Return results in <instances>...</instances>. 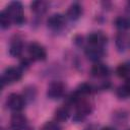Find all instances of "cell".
I'll return each mask as SVG.
<instances>
[{"label": "cell", "mask_w": 130, "mask_h": 130, "mask_svg": "<svg viewBox=\"0 0 130 130\" xmlns=\"http://www.w3.org/2000/svg\"><path fill=\"white\" fill-rule=\"evenodd\" d=\"M28 55L31 60L35 61H44L47 58V52L46 49L39 43L37 42H31L28 45L27 48Z\"/></svg>", "instance_id": "5"}, {"label": "cell", "mask_w": 130, "mask_h": 130, "mask_svg": "<svg viewBox=\"0 0 130 130\" xmlns=\"http://www.w3.org/2000/svg\"><path fill=\"white\" fill-rule=\"evenodd\" d=\"M91 91H92V86H91L89 83H86V82L80 83V84L77 86L76 90H75V92H76L80 98H81L82 95L89 94Z\"/></svg>", "instance_id": "21"}, {"label": "cell", "mask_w": 130, "mask_h": 130, "mask_svg": "<svg viewBox=\"0 0 130 130\" xmlns=\"http://www.w3.org/2000/svg\"><path fill=\"white\" fill-rule=\"evenodd\" d=\"M41 130H61V126L54 121H49L44 124Z\"/></svg>", "instance_id": "24"}, {"label": "cell", "mask_w": 130, "mask_h": 130, "mask_svg": "<svg viewBox=\"0 0 130 130\" xmlns=\"http://www.w3.org/2000/svg\"><path fill=\"white\" fill-rule=\"evenodd\" d=\"M115 26L119 29H121L122 31L123 30H127L130 28V17L128 16H118L115 21Z\"/></svg>", "instance_id": "17"}, {"label": "cell", "mask_w": 130, "mask_h": 130, "mask_svg": "<svg viewBox=\"0 0 130 130\" xmlns=\"http://www.w3.org/2000/svg\"><path fill=\"white\" fill-rule=\"evenodd\" d=\"M11 22H12V20L9 17V15L6 13V11L5 10L1 11V13H0V26H1V28H3V29L8 28L10 26Z\"/></svg>", "instance_id": "22"}, {"label": "cell", "mask_w": 130, "mask_h": 130, "mask_svg": "<svg viewBox=\"0 0 130 130\" xmlns=\"http://www.w3.org/2000/svg\"><path fill=\"white\" fill-rule=\"evenodd\" d=\"M117 95L120 99H127L130 96V78H128L124 84L118 87Z\"/></svg>", "instance_id": "19"}, {"label": "cell", "mask_w": 130, "mask_h": 130, "mask_svg": "<svg viewBox=\"0 0 130 130\" xmlns=\"http://www.w3.org/2000/svg\"><path fill=\"white\" fill-rule=\"evenodd\" d=\"M24 105H25L24 98L18 93H10L5 101V106L7 107V109H9L14 113H18L19 111H21L24 108Z\"/></svg>", "instance_id": "4"}, {"label": "cell", "mask_w": 130, "mask_h": 130, "mask_svg": "<svg viewBox=\"0 0 130 130\" xmlns=\"http://www.w3.org/2000/svg\"><path fill=\"white\" fill-rule=\"evenodd\" d=\"M30 8H31V11H34L36 14H43L46 12L48 8V3L42 0L32 1L30 3Z\"/></svg>", "instance_id": "16"}, {"label": "cell", "mask_w": 130, "mask_h": 130, "mask_svg": "<svg viewBox=\"0 0 130 130\" xmlns=\"http://www.w3.org/2000/svg\"><path fill=\"white\" fill-rule=\"evenodd\" d=\"M126 10L130 12V1H128V2L126 3Z\"/></svg>", "instance_id": "26"}, {"label": "cell", "mask_w": 130, "mask_h": 130, "mask_svg": "<svg viewBox=\"0 0 130 130\" xmlns=\"http://www.w3.org/2000/svg\"><path fill=\"white\" fill-rule=\"evenodd\" d=\"M81 14H82V7H81V5L79 3L75 2V3H72L68 7L66 16L71 21H76V20H78L80 18Z\"/></svg>", "instance_id": "11"}, {"label": "cell", "mask_w": 130, "mask_h": 130, "mask_svg": "<svg viewBox=\"0 0 130 130\" xmlns=\"http://www.w3.org/2000/svg\"><path fill=\"white\" fill-rule=\"evenodd\" d=\"M75 106H76V113L73 117V120L77 123L83 121L86 118V116L90 115V113L93 110L92 104L90 102L84 101V100H80Z\"/></svg>", "instance_id": "3"}, {"label": "cell", "mask_w": 130, "mask_h": 130, "mask_svg": "<svg viewBox=\"0 0 130 130\" xmlns=\"http://www.w3.org/2000/svg\"><path fill=\"white\" fill-rule=\"evenodd\" d=\"M102 130H115V129H114L113 127H109V126H108V127H104Z\"/></svg>", "instance_id": "27"}, {"label": "cell", "mask_w": 130, "mask_h": 130, "mask_svg": "<svg viewBox=\"0 0 130 130\" xmlns=\"http://www.w3.org/2000/svg\"><path fill=\"white\" fill-rule=\"evenodd\" d=\"M107 42L108 38L103 31H92L87 36V43L89 46L104 48Z\"/></svg>", "instance_id": "7"}, {"label": "cell", "mask_w": 130, "mask_h": 130, "mask_svg": "<svg viewBox=\"0 0 130 130\" xmlns=\"http://www.w3.org/2000/svg\"><path fill=\"white\" fill-rule=\"evenodd\" d=\"M22 72L23 70L20 67H8L6 68L1 76V83H2V87L4 86V84H11L14 82H17L21 79L22 77Z\"/></svg>", "instance_id": "2"}, {"label": "cell", "mask_w": 130, "mask_h": 130, "mask_svg": "<svg viewBox=\"0 0 130 130\" xmlns=\"http://www.w3.org/2000/svg\"><path fill=\"white\" fill-rule=\"evenodd\" d=\"M23 51V43L19 39L12 40L9 46V54L12 57H19Z\"/></svg>", "instance_id": "14"}, {"label": "cell", "mask_w": 130, "mask_h": 130, "mask_svg": "<svg viewBox=\"0 0 130 130\" xmlns=\"http://www.w3.org/2000/svg\"><path fill=\"white\" fill-rule=\"evenodd\" d=\"M90 73L92 76L98 77V78H103L109 75L110 73V68L103 63H95L91 69H90Z\"/></svg>", "instance_id": "13"}, {"label": "cell", "mask_w": 130, "mask_h": 130, "mask_svg": "<svg viewBox=\"0 0 130 130\" xmlns=\"http://www.w3.org/2000/svg\"><path fill=\"white\" fill-rule=\"evenodd\" d=\"M116 73L121 78H130V63H121L116 68Z\"/></svg>", "instance_id": "18"}, {"label": "cell", "mask_w": 130, "mask_h": 130, "mask_svg": "<svg viewBox=\"0 0 130 130\" xmlns=\"http://www.w3.org/2000/svg\"><path fill=\"white\" fill-rule=\"evenodd\" d=\"M104 55H105L104 48L88 46V47H86V49H85V56H86L89 60H91V61H99Z\"/></svg>", "instance_id": "12"}, {"label": "cell", "mask_w": 130, "mask_h": 130, "mask_svg": "<svg viewBox=\"0 0 130 130\" xmlns=\"http://www.w3.org/2000/svg\"><path fill=\"white\" fill-rule=\"evenodd\" d=\"M55 119L58 122H65L68 120L69 116H70V111L69 108L67 106H62L59 107L56 111H55Z\"/></svg>", "instance_id": "15"}, {"label": "cell", "mask_w": 130, "mask_h": 130, "mask_svg": "<svg viewBox=\"0 0 130 130\" xmlns=\"http://www.w3.org/2000/svg\"><path fill=\"white\" fill-rule=\"evenodd\" d=\"M65 92V84L62 81H52L47 88V96L51 100L60 99Z\"/></svg>", "instance_id": "6"}, {"label": "cell", "mask_w": 130, "mask_h": 130, "mask_svg": "<svg viewBox=\"0 0 130 130\" xmlns=\"http://www.w3.org/2000/svg\"><path fill=\"white\" fill-rule=\"evenodd\" d=\"M65 24V18L60 13H54L47 19V25L52 30H60Z\"/></svg>", "instance_id": "8"}, {"label": "cell", "mask_w": 130, "mask_h": 130, "mask_svg": "<svg viewBox=\"0 0 130 130\" xmlns=\"http://www.w3.org/2000/svg\"><path fill=\"white\" fill-rule=\"evenodd\" d=\"M6 13L11 18L12 22L21 25L24 22V16H23V6L21 2L19 1H12L9 3V5L5 9Z\"/></svg>", "instance_id": "1"}, {"label": "cell", "mask_w": 130, "mask_h": 130, "mask_svg": "<svg viewBox=\"0 0 130 130\" xmlns=\"http://www.w3.org/2000/svg\"><path fill=\"white\" fill-rule=\"evenodd\" d=\"M25 102H32L37 96V88L32 85H28L25 88H23V94Z\"/></svg>", "instance_id": "20"}, {"label": "cell", "mask_w": 130, "mask_h": 130, "mask_svg": "<svg viewBox=\"0 0 130 130\" xmlns=\"http://www.w3.org/2000/svg\"><path fill=\"white\" fill-rule=\"evenodd\" d=\"M27 124L25 116L20 113H14L10 118V129L11 130H23Z\"/></svg>", "instance_id": "9"}, {"label": "cell", "mask_w": 130, "mask_h": 130, "mask_svg": "<svg viewBox=\"0 0 130 130\" xmlns=\"http://www.w3.org/2000/svg\"><path fill=\"white\" fill-rule=\"evenodd\" d=\"M113 119L115 120V122L117 124H123L126 122L127 118H128V115L127 113H125L124 111H119V112H115L113 113Z\"/></svg>", "instance_id": "23"}, {"label": "cell", "mask_w": 130, "mask_h": 130, "mask_svg": "<svg viewBox=\"0 0 130 130\" xmlns=\"http://www.w3.org/2000/svg\"><path fill=\"white\" fill-rule=\"evenodd\" d=\"M74 43H75L76 46H78V47H82V46L84 45V38H83L82 36L78 35V36H76V37L74 38Z\"/></svg>", "instance_id": "25"}, {"label": "cell", "mask_w": 130, "mask_h": 130, "mask_svg": "<svg viewBox=\"0 0 130 130\" xmlns=\"http://www.w3.org/2000/svg\"><path fill=\"white\" fill-rule=\"evenodd\" d=\"M115 43L119 52H125L130 48V36L125 31H121L116 36Z\"/></svg>", "instance_id": "10"}]
</instances>
